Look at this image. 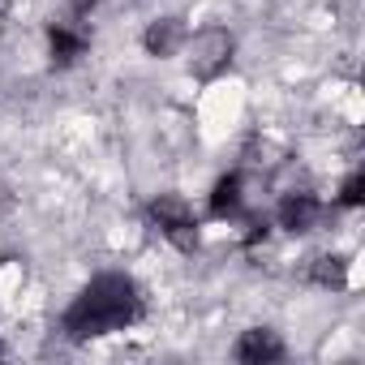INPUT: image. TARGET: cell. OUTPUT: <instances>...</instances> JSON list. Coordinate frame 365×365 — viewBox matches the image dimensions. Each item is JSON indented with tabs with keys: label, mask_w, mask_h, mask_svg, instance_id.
Here are the masks:
<instances>
[{
	"label": "cell",
	"mask_w": 365,
	"mask_h": 365,
	"mask_svg": "<svg viewBox=\"0 0 365 365\" xmlns=\"http://www.w3.org/2000/svg\"><path fill=\"white\" fill-rule=\"evenodd\" d=\"M318 220H322V202L314 194H288L279 202V228L288 232H309L318 228Z\"/></svg>",
	"instance_id": "5b68a950"
},
{
	"label": "cell",
	"mask_w": 365,
	"mask_h": 365,
	"mask_svg": "<svg viewBox=\"0 0 365 365\" xmlns=\"http://www.w3.org/2000/svg\"><path fill=\"white\" fill-rule=\"evenodd\" d=\"M48 48H52V65L69 69V65H78L86 56V35L65 31V26H48Z\"/></svg>",
	"instance_id": "52a82bcc"
},
{
	"label": "cell",
	"mask_w": 365,
	"mask_h": 365,
	"mask_svg": "<svg viewBox=\"0 0 365 365\" xmlns=\"http://www.w3.org/2000/svg\"><path fill=\"white\" fill-rule=\"evenodd\" d=\"M14 211V194H9V185L0 180V215H9Z\"/></svg>",
	"instance_id": "8fae6325"
},
{
	"label": "cell",
	"mask_w": 365,
	"mask_h": 365,
	"mask_svg": "<svg viewBox=\"0 0 365 365\" xmlns=\"http://www.w3.org/2000/svg\"><path fill=\"white\" fill-rule=\"evenodd\" d=\"M142 48H146L150 56H176L180 48H185V22H180V18H159V22H150L146 35H142Z\"/></svg>",
	"instance_id": "8992f818"
},
{
	"label": "cell",
	"mask_w": 365,
	"mask_h": 365,
	"mask_svg": "<svg viewBox=\"0 0 365 365\" xmlns=\"http://www.w3.org/2000/svg\"><path fill=\"white\" fill-rule=\"evenodd\" d=\"M0 352H5V344H0Z\"/></svg>",
	"instance_id": "4fadbf2b"
},
{
	"label": "cell",
	"mask_w": 365,
	"mask_h": 365,
	"mask_svg": "<svg viewBox=\"0 0 365 365\" xmlns=\"http://www.w3.org/2000/svg\"><path fill=\"white\" fill-rule=\"evenodd\" d=\"M232 356H237L241 365H271V361L284 356V339H279L275 331H267V327H254V331H245V335L237 339Z\"/></svg>",
	"instance_id": "277c9868"
},
{
	"label": "cell",
	"mask_w": 365,
	"mask_h": 365,
	"mask_svg": "<svg viewBox=\"0 0 365 365\" xmlns=\"http://www.w3.org/2000/svg\"><path fill=\"white\" fill-rule=\"evenodd\" d=\"M241 172H228L220 185H215V194H211V215L215 220H232V215H241Z\"/></svg>",
	"instance_id": "ba28073f"
},
{
	"label": "cell",
	"mask_w": 365,
	"mask_h": 365,
	"mask_svg": "<svg viewBox=\"0 0 365 365\" xmlns=\"http://www.w3.org/2000/svg\"><path fill=\"white\" fill-rule=\"evenodd\" d=\"M309 284H318V288H348V262L339 258V254H322V258H314L309 262Z\"/></svg>",
	"instance_id": "9c48e42d"
},
{
	"label": "cell",
	"mask_w": 365,
	"mask_h": 365,
	"mask_svg": "<svg viewBox=\"0 0 365 365\" xmlns=\"http://www.w3.org/2000/svg\"><path fill=\"white\" fill-rule=\"evenodd\" d=\"M232 48H237L232 35L220 31V26L194 35V43H190V69H194V78H202V82L220 78V73L232 65Z\"/></svg>",
	"instance_id": "3957f363"
},
{
	"label": "cell",
	"mask_w": 365,
	"mask_h": 365,
	"mask_svg": "<svg viewBox=\"0 0 365 365\" xmlns=\"http://www.w3.org/2000/svg\"><path fill=\"white\" fill-rule=\"evenodd\" d=\"M150 220H155V228H159L180 254H194V250H198V220H194L190 202L180 198V194H159V198L150 202Z\"/></svg>",
	"instance_id": "7a4b0ae2"
},
{
	"label": "cell",
	"mask_w": 365,
	"mask_h": 365,
	"mask_svg": "<svg viewBox=\"0 0 365 365\" xmlns=\"http://www.w3.org/2000/svg\"><path fill=\"white\" fill-rule=\"evenodd\" d=\"M361 202H365V176L352 172L344 180V190H339V207H361Z\"/></svg>",
	"instance_id": "30bf717a"
},
{
	"label": "cell",
	"mask_w": 365,
	"mask_h": 365,
	"mask_svg": "<svg viewBox=\"0 0 365 365\" xmlns=\"http://www.w3.org/2000/svg\"><path fill=\"white\" fill-rule=\"evenodd\" d=\"M95 5H99V0H69V9H73L78 18H86V14H91Z\"/></svg>",
	"instance_id": "7c38bea8"
},
{
	"label": "cell",
	"mask_w": 365,
	"mask_h": 365,
	"mask_svg": "<svg viewBox=\"0 0 365 365\" xmlns=\"http://www.w3.org/2000/svg\"><path fill=\"white\" fill-rule=\"evenodd\" d=\"M138 314H142L138 284L120 271H108V275H95L73 297V305L65 309V335L73 344H86V339H99V335L125 331Z\"/></svg>",
	"instance_id": "6da1fadb"
}]
</instances>
